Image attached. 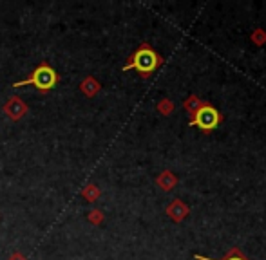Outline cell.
Masks as SVG:
<instances>
[{
  "mask_svg": "<svg viewBox=\"0 0 266 260\" xmlns=\"http://www.w3.org/2000/svg\"><path fill=\"white\" fill-rule=\"evenodd\" d=\"M159 62H161L159 56L156 55L149 45H143V47L131 58V63H127L124 69L125 71H127V69H136V71H139L143 76H147L158 67Z\"/></svg>",
  "mask_w": 266,
  "mask_h": 260,
  "instance_id": "1",
  "label": "cell"
},
{
  "mask_svg": "<svg viewBox=\"0 0 266 260\" xmlns=\"http://www.w3.org/2000/svg\"><path fill=\"white\" fill-rule=\"evenodd\" d=\"M196 258H198V260H210V258H205V256H196ZM225 260H248V258H247L245 255H241V253L235 251V249H234V251H232L230 255H228Z\"/></svg>",
  "mask_w": 266,
  "mask_h": 260,
  "instance_id": "4",
  "label": "cell"
},
{
  "mask_svg": "<svg viewBox=\"0 0 266 260\" xmlns=\"http://www.w3.org/2000/svg\"><path fill=\"white\" fill-rule=\"evenodd\" d=\"M56 82H58L56 72L53 71L49 65H40V67L35 69V72H33L28 80L16 82L13 87H24V85H29V83H31V85H35L36 89H40V91H47V89H53V87L56 85Z\"/></svg>",
  "mask_w": 266,
  "mask_h": 260,
  "instance_id": "2",
  "label": "cell"
},
{
  "mask_svg": "<svg viewBox=\"0 0 266 260\" xmlns=\"http://www.w3.org/2000/svg\"><path fill=\"white\" fill-rule=\"evenodd\" d=\"M219 121H221V116H219V112L215 111L214 107L210 105H201L196 111L194 118H192L190 125H198L201 130H205V132H208V130H214L215 126L219 125Z\"/></svg>",
  "mask_w": 266,
  "mask_h": 260,
  "instance_id": "3",
  "label": "cell"
}]
</instances>
